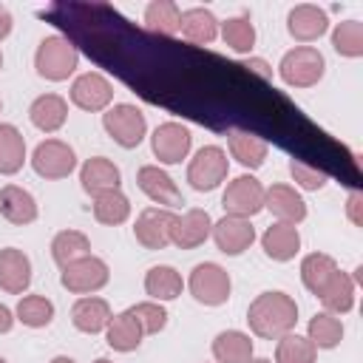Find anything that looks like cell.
I'll return each mask as SVG.
<instances>
[{
	"instance_id": "cell-24",
	"label": "cell",
	"mask_w": 363,
	"mask_h": 363,
	"mask_svg": "<svg viewBox=\"0 0 363 363\" xmlns=\"http://www.w3.org/2000/svg\"><path fill=\"white\" fill-rule=\"evenodd\" d=\"M179 31H182L190 43H196V45H207V43H213V40L218 37V20H216V14H213L210 9L196 6V9L182 11Z\"/></svg>"
},
{
	"instance_id": "cell-42",
	"label": "cell",
	"mask_w": 363,
	"mask_h": 363,
	"mask_svg": "<svg viewBox=\"0 0 363 363\" xmlns=\"http://www.w3.org/2000/svg\"><path fill=\"white\" fill-rule=\"evenodd\" d=\"M346 213H349V221L354 224V227H360L363 224V193H349V199H346Z\"/></svg>"
},
{
	"instance_id": "cell-36",
	"label": "cell",
	"mask_w": 363,
	"mask_h": 363,
	"mask_svg": "<svg viewBox=\"0 0 363 363\" xmlns=\"http://www.w3.org/2000/svg\"><path fill=\"white\" fill-rule=\"evenodd\" d=\"M218 28H221V40H224L233 51H238V54L252 51V45H255V26H252V20H250L247 14L230 17V20H224Z\"/></svg>"
},
{
	"instance_id": "cell-4",
	"label": "cell",
	"mask_w": 363,
	"mask_h": 363,
	"mask_svg": "<svg viewBox=\"0 0 363 363\" xmlns=\"http://www.w3.org/2000/svg\"><path fill=\"white\" fill-rule=\"evenodd\" d=\"M227 170H230L227 153L218 145H204L187 164V182L193 190L210 193L227 179Z\"/></svg>"
},
{
	"instance_id": "cell-20",
	"label": "cell",
	"mask_w": 363,
	"mask_h": 363,
	"mask_svg": "<svg viewBox=\"0 0 363 363\" xmlns=\"http://www.w3.org/2000/svg\"><path fill=\"white\" fill-rule=\"evenodd\" d=\"M261 247L272 261H289L301 250V233L295 224H284V221L269 224L261 235Z\"/></svg>"
},
{
	"instance_id": "cell-26",
	"label": "cell",
	"mask_w": 363,
	"mask_h": 363,
	"mask_svg": "<svg viewBox=\"0 0 363 363\" xmlns=\"http://www.w3.org/2000/svg\"><path fill=\"white\" fill-rule=\"evenodd\" d=\"M213 357L218 363H250L252 360V340L238 329L218 332L213 340Z\"/></svg>"
},
{
	"instance_id": "cell-16",
	"label": "cell",
	"mask_w": 363,
	"mask_h": 363,
	"mask_svg": "<svg viewBox=\"0 0 363 363\" xmlns=\"http://www.w3.org/2000/svg\"><path fill=\"white\" fill-rule=\"evenodd\" d=\"M329 28V17L323 9L312 6V3H301L286 14V31L301 40V43H312L318 37H323Z\"/></svg>"
},
{
	"instance_id": "cell-15",
	"label": "cell",
	"mask_w": 363,
	"mask_h": 363,
	"mask_svg": "<svg viewBox=\"0 0 363 363\" xmlns=\"http://www.w3.org/2000/svg\"><path fill=\"white\" fill-rule=\"evenodd\" d=\"M136 184H139V190H142L150 201L162 204L164 210L182 204V190H179L176 182H173L162 167H156V164H145V167H139V173H136Z\"/></svg>"
},
{
	"instance_id": "cell-40",
	"label": "cell",
	"mask_w": 363,
	"mask_h": 363,
	"mask_svg": "<svg viewBox=\"0 0 363 363\" xmlns=\"http://www.w3.org/2000/svg\"><path fill=\"white\" fill-rule=\"evenodd\" d=\"M128 312L139 320V326H142V332H145V335H156V332H162V329H164V323H167V312H164V306H162L159 301L136 303V306H130Z\"/></svg>"
},
{
	"instance_id": "cell-5",
	"label": "cell",
	"mask_w": 363,
	"mask_h": 363,
	"mask_svg": "<svg viewBox=\"0 0 363 363\" xmlns=\"http://www.w3.org/2000/svg\"><path fill=\"white\" fill-rule=\"evenodd\" d=\"M190 295L204 303V306H221L227 298H230V289H233V281H230V272L213 261H204L199 267H193L190 272Z\"/></svg>"
},
{
	"instance_id": "cell-48",
	"label": "cell",
	"mask_w": 363,
	"mask_h": 363,
	"mask_svg": "<svg viewBox=\"0 0 363 363\" xmlns=\"http://www.w3.org/2000/svg\"><path fill=\"white\" fill-rule=\"evenodd\" d=\"M94 363H111V360H105V357H99V360H94Z\"/></svg>"
},
{
	"instance_id": "cell-41",
	"label": "cell",
	"mask_w": 363,
	"mask_h": 363,
	"mask_svg": "<svg viewBox=\"0 0 363 363\" xmlns=\"http://www.w3.org/2000/svg\"><path fill=\"white\" fill-rule=\"evenodd\" d=\"M289 173H292V179H295L303 190H320V187L326 184V173L318 170V167L303 164L301 159H292V162H289Z\"/></svg>"
},
{
	"instance_id": "cell-17",
	"label": "cell",
	"mask_w": 363,
	"mask_h": 363,
	"mask_svg": "<svg viewBox=\"0 0 363 363\" xmlns=\"http://www.w3.org/2000/svg\"><path fill=\"white\" fill-rule=\"evenodd\" d=\"M31 284V261L23 250L17 247H6L0 250V289L20 295L26 292Z\"/></svg>"
},
{
	"instance_id": "cell-28",
	"label": "cell",
	"mask_w": 363,
	"mask_h": 363,
	"mask_svg": "<svg viewBox=\"0 0 363 363\" xmlns=\"http://www.w3.org/2000/svg\"><path fill=\"white\" fill-rule=\"evenodd\" d=\"M337 272V264L332 255L326 252H309L303 261H301V281L303 286L312 292V295H320L323 286L332 281V275Z\"/></svg>"
},
{
	"instance_id": "cell-31",
	"label": "cell",
	"mask_w": 363,
	"mask_h": 363,
	"mask_svg": "<svg viewBox=\"0 0 363 363\" xmlns=\"http://www.w3.org/2000/svg\"><path fill=\"white\" fill-rule=\"evenodd\" d=\"M130 216V201L122 190H105L99 196H94V218L99 224L116 227Z\"/></svg>"
},
{
	"instance_id": "cell-22",
	"label": "cell",
	"mask_w": 363,
	"mask_h": 363,
	"mask_svg": "<svg viewBox=\"0 0 363 363\" xmlns=\"http://www.w3.org/2000/svg\"><path fill=\"white\" fill-rule=\"evenodd\" d=\"M0 216L11 224H31L37 218V201L28 190L17 184H6L0 190Z\"/></svg>"
},
{
	"instance_id": "cell-29",
	"label": "cell",
	"mask_w": 363,
	"mask_h": 363,
	"mask_svg": "<svg viewBox=\"0 0 363 363\" xmlns=\"http://www.w3.org/2000/svg\"><path fill=\"white\" fill-rule=\"evenodd\" d=\"M184 289V281L182 275L167 267V264H159V267H150L147 275H145V292L153 298V301H173L179 298Z\"/></svg>"
},
{
	"instance_id": "cell-21",
	"label": "cell",
	"mask_w": 363,
	"mask_h": 363,
	"mask_svg": "<svg viewBox=\"0 0 363 363\" xmlns=\"http://www.w3.org/2000/svg\"><path fill=\"white\" fill-rule=\"evenodd\" d=\"M28 116H31V125L45 130V133H54L65 125V116H68V102L60 96V94H43L31 102L28 108Z\"/></svg>"
},
{
	"instance_id": "cell-3",
	"label": "cell",
	"mask_w": 363,
	"mask_h": 363,
	"mask_svg": "<svg viewBox=\"0 0 363 363\" xmlns=\"http://www.w3.org/2000/svg\"><path fill=\"white\" fill-rule=\"evenodd\" d=\"M326 71V60L318 48L312 45H298L292 51H286L278 62V74L286 85L292 88H312L323 79Z\"/></svg>"
},
{
	"instance_id": "cell-8",
	"label": "cell",
	"mask_w": 363,
	"mask_h": 363,
	"mask_svg": "<svg viewBox=\"0 0 363 363\" xmlns=\"http://www.w3.org/2000/svg\"><path fill=\"white\" fill-rule=\"evenodd\" d=\"M108 264L96 255H85V258H77L71 264L62 267L60 272V284L74 292V295H88V292H96L108 284Z\"/></svg>"
},
{
	"instance_id": "cell-50",
	"label": "cell",
	"mask_w": 363,
	"mask_h": 363,
	"mask_svg": "<svg viewBox=\"0 0 363 363\" xmlns=\"http://www.w3.org/2000/svg\"><path fill=\"white\" fill-rule=\"evenodd\" d=\"M0 363H6V360H3V357H0Z\"/></svg>"
},
{
	"instance_id": "cell-45",
	"label": "cell",
	"mask_w": 363,
	"mask_h": 363,
	"mask_svg": "<svg viewBox=\"0 0 363 363\" xmlns=\"http://www.w3.org/2000/svg\"><path fill=\"white\" fill-rule=\"evenodd\" d=\"M11 11L6 9V6H0V40H6L9 34H11Z\"/></svg>"
},
{
	"instance_id": "cell-1",
	"label": "cell",
	"mask_w": 363,
	"mask_h": 363,
	"mask_svg": "<svg viewBox=\"0 0 363 363\" xmlns=\"http://www.w3.org/2000/svg\"><path fill=\"white\" fill-rule=\"evenodd\" d=\"M247 323L264 340L284 337L298 323V303L286 292H261L247 309Z\"/></svg>"
},
{
	"instance_id": "cell-18",
	"label": "cell",
	"mask_w": 363,
	"mask_h": 363,
	"mask_svg": "<svg viewBox=\"0 0 363 363\" xmlns=\"http://www.w3.org/2000/svg\"><path fill=\"white\" fill-rule=\"evenodd\" d=\"M264 207L284 224H298L306 218V204L289 184H272L264 190Z\"/></svg>"
},
{
	"instance_id": "cell-51",
	"label": "cell",
	"mask_w": 363,
	"mask_h": 363,
	"mask_svg": "<svg viewBox=\"0 0 363 363\" xmlns=\"http://www.w3.org/2000/svg\"><path fill=\"white\" fill-rule=\"evenodd\" d=\"M0 108H3V102H0Z\"/></svg>"
},
{
	"instance_id": "cell-10",
	"label": "cell",
	"mask_w": 363,
	"mask_h": 363,
	"mask_svg": "<svg viewBox=\"0 0 363 363\" xmlns=\"http://www.w3.org/2000/svg\"><path fill=\"white\" fill-rule=\"evenodd\" d=\"M173 221L176 213L164 210V207H147L139 213L136 224H133V235L145 250H164L170 244V233H173Z\"/></svg>"
},
{
	"instance_id": "cell-46",
	"label": "cell",
	"mask_w": 363,
	"mask_h": 363,
	"mask_svg": "<svg viewBox=\"0 0 363 363\" xmlns=\"http://www.w3.org/2000/svg\"><path fill=\"white\" fill-rule=\"evenodd\" d=\"M51 363H74V360H71V357H65V354H60V357H54Z\"/></svg>"
},
{
	"instance_id": "cell-34",
	"label": "cell",
	"mask_w": 363,
	"mask_h": 363,
	"mask_svg": "<svg viewBox=\"0 0 363 363\" xmlns=\"http://www.w3.org/2000/svg\"><path fill=\"white\" fill-rule=\"evenodd\" d=\"M51 255H54V261H57L60 267H65V264H71V261H77V258L91 255V241H88V235L79 233V230H62V233H57L54 241H51Z\"/></svg>"
},
{
	"instance_id": "cell-13",
	"label": "cell",
	"mask_w": 363,
	"mask_h": 363,
	"mask_svg": "<svg viewBox=\"0 0 363 363\" xmlns=\"http://www.w3.org/2000/svg\"><path fill=\"white\" fill-rule=\"evenodd\" d=\"M213 233V218L207 210H187L184 216H176L173 221V233H170V244H176L179 250H196L201 247Z\"/></svg>"
},
{
	"instance_id": "cell-35",
	"label": "cell",
	"mask_w": 363,
	"mask_h": 363,
	"mask_svg": "<svg viewBox=\"0 0 363 363\" xmlns=\"http://www.w3.org/2000/svg\"><path fill=\"white\" fill-rule=\"evenodd\" d=\"M309 340L315 349H335L343 340V323L332 312H318L309 318Z\"/></svg>"
},
{
	"instance_id": "cell-33",
	"label": "cell",
	"mask_w": 363,
	"mask_h": 363,
	"mask_svg": "<svg viewBox=\"0 0 363 363\" xmlns=\"http://www.w3.org/2000/svg\"><path fill=\"white\" fill-rule=\"evenodd\" d=\"M179 20H182V11L173 0H153L145 9V23L153 34H162V37L179 34Z\"/></svg>"
},
{
	"instance_id": "cell-49",
	"label": "cell",
	"mask_w": 363,
	"mask_h": 363,
	"mask_svg": "<svg viewBox=\"0 0 363 363\" xmlns=\"http://www.w3.org/2000/svg\"><path fill=\"white\" fill-rule=\"evenodd\" d=\"M0 68H3V54H0Z\"/></svg>"
},
{
	"instance_id": "cell-44",
	"label": "cell",
	"mask_w": 363,
	"mask_h": 363,
	"mask_svg": "<svg viewBox=\"0 0 363 363\" xmlns=\"http://www.w3.org/2000/svg\"><path fill=\"white\" fill-rule=\"evenodd\" d=\"M11 326H14V312L6 303H0V335H6Z\"/></svg>"
},
{
	"instance_id": "cell-2",
	"label": "cell",
	"mask_w": 363,
	"mask_h": 363,
	"mask_svg": "<svg viewBox=\"0 0 363 363\" xmlns=\"http://www.w3.org/2000/svg\"><path fill=\"white\" fill-rule=\"evenodd\" d=\"M77 62H79V54L74 48V43L62 34H51L45 37L40 45H37V54H34V68L40 77L51 79V82H62L68 79L74 71H77Z\"/></svg>"
},
{
	"instance_id": "cell-12",
	"label": "cell",
	"mask_w": 363,
	"mask_h": 363,
	"mask_svg": "<svg viewBox=\"0 0 363 363\" xmlns=\"http://www.w3.org/2000/svg\"><path fill=\"white\" fill-rule=\"evenodd\" d=\"M111 99H113V85L96 71L79 74L71 85V102L82 111H105Z\"/></svg>"
},
{
	"instance_id": "cell-6",
	"label": "cell",
	"mask_w": 363,
	"mask_h": 363,
	"mask_svg": "<svg viewBox=\"0 0 363 363\" xmlns=\"http://www.w3.org/2000/svg\"><path fill=\"white\" fill-rule=\"evenodd\" d=\"M102 125H105L108 136L122 147H136L145 139V130H147L145 113L136 105H128V102L108 108L102 113Z\"/></svg>"
},
{
	"instance_id": "cell-14",
	"label": "cell",
	"mask_w": 363,
	"mask_h": 363,
	"mask_svg": "<svg viewBox=\"0 0 363 363\" xmlns=\"http://www.w3.org/2000/svg\"><path fill=\"white\" fill-rule=\"evenodd\" d=\"M213 241L224 255H241L244 250L252 247L255 241V227L250 224V218H235V216H224L221 221L213 224Z\"/></svg>"
},
{
	"instance_id": "cell-39",
	"label": "cell",
	"mask_w": 363,
	"mask_h": 363,
	"mask_svg": "<svg viewBox=\"0 0 363 363\" xmlns=\"http://www.w3.org/2000/svg\"><path fill=\"white\" fill-rule=\"evenodd\" d=\"M315 354H318V349L312 346L309 337H301V335L286 332L278 340L275 363H315Z\"/></svg>"
},
{
	"instance_id": "cell-23",
	"label": "cell",
	"mask_w": 363,
	"mask_h": 363,
	"mask_svg": "<svg viewBox=\"0 0 363 363\" xmlns=\"http://www.w3.org/2000/svg\"><path fill=\"white\" fill-rule=\"evenodd\" d=\"M142 326H139V320L125 309V312H119V315H111V320H108V326H105V340H108V346L111 349H116V352H133V349H139V343H142Z\"/></svg>"
},
{
	"instance_id": "cell-19",
	"label": "cell",
	"mask_w": 363,
	"mask_h": 363,
	"mask_svg": "<svg viewBox=\"0 0 363 363\" xmlns=\"http://www.w3.org/2000/svg\"><path fill=\"white\" fill-rule=\"evenodd\" d=\"M119 179H122L119 167L105 156H94L79 167L82 190L91 193V196H99L105 190H119Z\"/></svg>"
},
{
	"instance_id": "cell-9",
	"label": "cell",
	"mask_w": 363,
	"mask_h": 363,
	"mask_svg": "<svg viewBox=\"0 0 363 363\" xmlns=\"http://www.w3.org/2000/svg\"><path fill=\"white\" fill-rule=\"evenodd\" d=\"M31 167L43 179H65L77 167L74 147L68 142H60V139H45L34 147Z\"/></svg>"
},
{
	"instance_id": "cell-25",
	"label": "cell",
	"mask_w": 363,
	"mask_h": 363,
	"mask_svg": "<svg viewBox=\"0 0 363 363\" xmlns=\"http://www.w3.org/2000/svg\"><path fill=\"white\" fill-rule=\"evenodd\" d=\"M71 320H74V326H77L79 332L96 335V332H102V329L108 326V320H111V306H108V301H102V298L85 295V298H79V301L74 303Z\"/></svg>"
},
{
	"instance_id": "cell-38",
	"label": "cell",
	"mask_w": 363,
	"mask_h": 363,
	"mask_svg": "<svg viewBox=\"0 0 363 363\" xmlns=\"http://www.w3.org/2000/svg\"><path fill=\"white\" fill-rule=\"evenodd\" d=\"M17 320L23 326H31V329H40V326H48L51 318H54V303L43 295H26L20 298L17 309H14Z\"/></svg>"
},
{
	"instance_id": "cell-30",
	"label": "cell",
	"mask_w": 363,
	"mask_h": 363,
	"mask_svg": "<svg viewBox=\"0 0 363 363\" xmlns=\"http://www.w3.org/2000/svg\"><path fill=\"white\" fill-rule=\"evenodd\" d=\"M230 153H233V159H235L238 164L255 170V167H261L264 159H267V142H264L261 136H255V133H241V130H235V133H230Z\"/></svg>"
},
{
	"instance_id": "cell-27",
	"label": "cell",
	"mask_w": 363,
	"mask_h": 363,
	"mask_svg": "<svg viewBox=\"0 0 363 363\" xmlns=\"http://www.w3.org/2000/svg\"><path fill=\"white\" fill-rule=\"evenodd\" d=\"M318 298H320V303L326 306V312H332V315H346V312L354 306V281H352V275L337 269Z\"/></svg>"
},
{
	"instance_id": "cell-32",
	"label": "cell",
	"mask_w": 363,
	"mask_h": 363,
	"mask_svg": "<svg viewBox=\"0 0 363 363\" xmlns=\"http://www.w3.org/2000/svg\"><path fill=\"white\" fill-rule=\"evenodd\" d=\"M26 162V139L14 125H0V173L11 176Z\"/></svg>"
},
{
	"instance_id": "cell-37",
	"label": "cell",
	"mask_w": 363,
	"mask_h": 363,
	"mask_svg": "<svg viewBox=\"0 0 363 363\" xmlns=\"http://www.w3.org/2000/svg\"><path fill=\"white\" fill-rule=\"evenodd\" d=\"M332 45L340 57H363V23L360 20H343L332 31Z\"/></svg>"
},
{
	"instance_id": "cell-11",
	"label": "cell",
	"mask_w": 363,
	"mask_h": 363,
	"mask_svg": "<svg viewBox=\"0 0 363 363\" xmlns=\"http://www.w3.org/2000/svg\"><path fill=\"white\" fill-rule=\"evenodd\" d=\"M190 130L179 122H164L153 130L150 136V147H153V156L164 164H179L187 153H190Z\"/></svg>"
},
{
	"instance_id": "cell-43",
	"label": "cell",
	"mask_w": 363,
	"mask_h": 363,
	"mask_svg": "<svg viewBox=\"0 0 363 363\" xmlns=\"http://www.w3.org/2000/svg\"><path fill=\"white\" fill-rule=\"evenodd\" d=\"M241 68H247L250 74H255V77H261L264 82H269V79H272V68H269V65H267L264 60H258V57H252V60H247V62H244Z\"/></svg>"
},
{
	"instance_id": "cell-7",
	"label": "cell",
	"mask_w": 363,
	"mask_h": 363,
	"mask_svg": "<svg viewBox=\"0 0 363 363\" xmlns=\"http://www.w3.org/2000/svg\"><path fill=\"white\" fill-rule=\"evenodd\" d=\"M221 207L224 216H235V218H252L255 213L264 210V184L255 176H238L227 184L224 196H221Z\"/></svg>"
},
{
	"instance_id": "cell-47",
	"label": "cell",
	"mask_w": 363,
	"mask_h": 363,
	"mask_svg": "<svg viewBox=\"0 0 363 363\" xmlns=\"http://www.w3.org/2000/svg\"><path fill=\"white\" fill-rule=\"evenodd\" d=\"M250 363H272V360H267V357H255V360H250Z\"/></svg>"
}]
</instances>
